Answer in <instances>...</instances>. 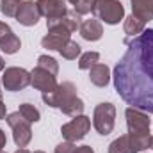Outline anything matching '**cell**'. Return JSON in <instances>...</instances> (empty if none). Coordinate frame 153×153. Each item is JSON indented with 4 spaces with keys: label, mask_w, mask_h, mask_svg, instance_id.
Masks as SVG:
<instances>
[{
    "label": "cell",
    "mask_w": 153,
    "mask_h": 153,
    "mask_svg": "<svg viewBox=\"0 0 153 153\" xmlns=\"http://www.w3.org/2000/svg\"><path fill=\"white\" fill-rule=\"evenodd\" d=\"M128 48L114 66V89L130 107L153 112V29L126 41Z\"/></svg>",
    "instance_id": "6da1fadb"
},
{
    "label": "cell",
    "mask_w": 153,
    "mask_h": 153,
    "mask_svg": "<svg viewBox=\"0 0 153 153\" xmlns=\"http://www.w3.org/2000/svg\"><path fill=\"white\" fill-rule=\"evenodd\" d=\"M43 102L53 109L62 111L66 116H80L84 112V102L76 94V87L73 82H62L55 87V91L43 93Z\"/></svg>",
    "instance_id": "7a4b0ae2"
},
{
    "label": "cell",
    "mask_w": 153,
    "mask_h": 153,
    "mask_svg": "<svg viewBox=\"0 0 153 153\" xmlns=\"http://www.w3.org/2000/svg\"><path fill=\"white\" fill-rule=\"evenodd\" d=\"M116 125V107L111 102L98 103L93 112V126L100 135H109Z\"/></svg>",
    "instance_id": "3957f363"
},
{
    "label": "cell",
    "mask_w": 153,
    "mask_h": 153,
    "mask_svg": "<svg viewBox=\"0 0 153 153\" xmlns=\"http://www.w3.org/2000/svg\"><path fill=\"white\" fill-rule=\"evenodd\" d=\"M7 125L11 126L13 130V139H14V144L18 148H27L29 143L32 141V130H30V123L20 114L18 111L16 112H11L5 117Z\"/></svg>",
    "instance_id": "277c9868"
},
{
    "label": "cell",
    "mask_w": 153,
    "mask_h": 153,
    "mask_svg": "<svg viewBox=\"0 0 153 153\" xmlns=\"http://www.w3.org/2000/svg\"><path fill=\"white\" fill-rule=\"evenodd\" d=\"M93 13L107 25H117L121 20H125V7L119 0H98Z\"/></svg>",
    "instance_id": "5b68a950"
},
{
    "label": "cell",
    "mask_w": 153,
    "mask_h": 153,
    "mask_svg": "<svg viewBox=\"0 0 153 153\" xmlns=\"http://www.w3.org/2000/svg\"><path fill=\"white\" fill-rule=\"evenodd\" d=\"M2 85L5 91L16 93V91H23L27 85H30V71L23 70V68H5L4 75H2Z\"/></svg>",
    "instance_id": "8992f818"
},
{
    "label": "cell",
    "mask_w": 153,
    "mask_h": 153,
    "mask_svg": "<svg viewBox=\"0 0 153 153\" xmlns=\"http://www.w3.org/2000/svg\"><path fill=\"white\" fill-rule=\"evenodd\" d=\"M82 20L80 14H76L75 11H68L64 16L61 18H53V20H46V29L48 32H57V34H64V36H71V32H75L80 29Z\"/></svg>",
    "instance_id": "52a82bcc"
},
{
    "label": "cell",
    "mask_w": 153,
    "mask_h": 153,
    "mask_svg": "<svg viewBox=\"0 0 153 153\" xmlns=\"http://www.w3.org/2000/svg\"><path fill=\"white\" fill-rule=\"evenodd\" d=\"M89 130H91V119H89L87 116H82V114L75 116L70 123H66V125L61 126L62 137H64L66 141H70V143L82 141V139L87 135Z\"/></svg>",
    "instance_id": "ba28073f"
},
{
    "label": "cell",
    "mask_w": 153,
    "mask_h": 153,
    "mask_svg": "<svg viewBox=\"0 0 153 153\" xmlns=\"http://www.w3.org/2000/svg\"><path fill=\"white\" fill-rule=\"evenodd\" d=\"M125 117H126V128L128 134H150V126H152V119L148 112L139 111L135 107H128L125 111Z\"/></svg>",
    "instance_id": "9c48e42d"
},
{
    "label": "cell",
    "mask_w": 153,
    "mask_h": 153,
    "mask_svg": "<svg viewBox=\"0 0 153 153\" xmlns=\"http://www.w3.org/2000/svg\"><path fill=\"white\" fill-rule=\"evenodd\" d=\"M30 85L34 89H38L41 93H50V91H55V87L59 85L57 80H55V75L48 73L46 70L36 66L32 71H30Z\"/></svg>",
    "instance_id": "30bf717a"
},
{
    "label": "cell",
    "mask_w": 153,
    "mask_h": 153,
    "mask_svg": "<svg viewBox=\"0 0 153 153\" xmlns=\"http://www.w3.org/2000/svg\"><path fill=\"white\" fill-rule=\"evenodd\" d=\"M41 14H39V9L36 5V2L32 0H23L18 13H16V22L23 27H34L39 22Z\"/></svg>",
    "instance_id": "8fae6325"
},
{
    "label": "cell",
    "mask_w": 153,
    "mask_h": 153,
    "mask_svg": "<svg viewBox=\"0 0 153 153\" xmlns=\"http://www.w3.org/2000/svg\"><path fill=\"white\" fill-rule=\"evenodd\" d=\"M36 5L39 9V14L45 16L46 20L61 18V16H64L68 13L66 0H38Z\"/></svg>",
    "instance_id": "7c38bea8"
},
{
    "label": "cell",
    "mask_w": 153,
    "mask_h": 153,
    "mask_svg": "<svg viewBox=\"0 0 153 153\" xmlns=\"http://www.w3.org/2000/svg\"><path fill=\"white\" fill-rule=\"evenodd\" d=\"M78 30H80V36L85 41H98L103 36V27H102L98 18H89V20L82 22Z\"/></svg>",
    "instance_id": "4fadbf2b"
},
{
    "label": "cell",
    "mask_w": 153,
    "mask_h": 153,
    "mask_svg": "<svg viewBox=\"0 0 153 153\" xmlns=\"http://www.w3.org/2000/svg\"><path fill=\"white\" fill-rule=\"evenodd\" d=\"M111 70H109V66L107 64H94L91 70H89V80H91V84L93 85H96V87H105L109 82H111Z\"/></svg>",
    "instance_id": "5bb4252c"
},
{
    "label": "cell",
    "mask_w": 153,
    "mask_h": 153,
    "mask_svg": "<svg viewBox=\"0 0 153 153\" xmlns=\"http://www.w3.org/2000/svg\"><path fill=\"white\" fill-rule=\"evenodd\" d=\"M132 2V14L143 22L153 20V0H130Z\"/></svg>",
    "instance_id": "9a60e30c"
},
{
    "label": "cell",
    "mask_w": 153,
    "mask_h": 153,
    "mask_svg": "<svg viewBox=\"0 0 153 153\" xmlns=\"http://www.w3.org/2000/svg\"><path fill=\"white\" fill-rule=\"evenodd\" d=\"M70 41V36H64V34H57V32H48L45 38L41 39V46L46 48V50H61L64 48V45Z\"/></svg>",
    "instance_id": "2e32d148"
},
{
    "label": "cell",
    "mask_w": 153,
    "mask_h": 153,
    "mask_svg": "<svg viewBox=\"0 0 153 153\" xmlns=\"http://www.w3.org/2000/svg\"><path fill=\"white\" fill-rule=\"evenodd\" d=\"M144 27H146V22L139 20V18L134 16V14L126 16V18H125V23H123V30H125V34H126L128 38L139 36V34L144 30Z\"/></svg>",
    "instance_id": "e0dca14e"
},
{
    "label": "cell",
    "mask_w": 153,
    "mask_h": 153,
    "mask_svg": "<svg viewBox=\"0 0 153 153\" xmlns=\"http://www.w3.org/2000/svg\"><path fill=\"white\" fill-rule=\"evenodd\" d=\"M128 141H130L132 153L144 152L146 148L152 146V135L150 134H134V135L128 134Z\"/></svg>",
    "instance_id": "ac0fdd59"
},
{
    "label": "cell",
    "mask_w": 153,
    "mask_h": 153,
    "mask_svg": "<svg viewBox=\"0 0 153 153\" xmlns=\"http://www.w3.org/2000/svg\"><path fill=\"white\" fill-rule=\"evenodd\" d=\"M20 46H22V41H20V38L16 34H13V32H9L7 36H4V38L0 39V50L4 53H7V55L16 53L20 50Z\"/></svg>",
    "instance_id": "d6986e66"
},
{
    "label": "cell",
    "mask_w": 153,
    "mask_h": 153,
    "mask_svg": "<svg viewBox=\"0 0 153 153\" xmlns=\"http://www.w3.org/2000/svg\"><path fill=\"white\" fill-rule=\"evenodd\" d=\"M109 153H132L130 141H128V134H125V135L114 139L109 144Z\"/></svg>",
    "instance_id": "ffe728a7"
},
{
    "label": "cell",
    "mask_w": 153,
    "mask_h": 153,
    "mask_svg": "<svg viewBox=\"0 0 153 153\" xmlns=\"http://www.w3.org/2000/svg\"><path fill=\"white\" fill-rule=\"evenodd\" d=\"M23 0H0V11L7 18H16V13L20 9Z\"/></svg>",
    "instance_id": "44dd1931"
},
{
    "label": "cell",
    "mask_w": 153,
    "mask_h": 153,
    "mask_svg": "<svg viewBox=\"0 0 153 153\" xmlns=\"http://www.w3.org/2000/svg\"><path fill=\"white\" fill-rule=\"evenodd\" d=\"M80 52H82V50H80V45H78L76 41H71V39L64 45V48L59 50V53H61L64 59H68V61H75L76 57L80 55Z\"/></svg>",
    "instance_id": "7402d4cb"
},
{
    "label": "cell",
    "mask_w": 153,
    "mask_h": 153,
    "mask_svg": "<svg viewBox=\"0 0 153 153\" xmlns=\"http://www.w3.org/2000/svg\"><path fill=\"white\" fill-rule=\"evenodd\" d=\"M18 112L23 116L29 123H38L39 119H41L39 111L32 105V103H22V105H20V109H18Z\"/></svg>",
    "instance_id": "603a6c76"
},
{
    "label": "cell",
    "mask_w": 153,
    "mask_h": 153,
    "mask_svg": "<svg viewBox=\"0 0 153 153\" xmlns=\"http://www.w3.org/2000/svg\"><path fill=\"white\" fill-rule=\"evenodd\" d=\"M98 61H100V53L98 52H85L78 59V68L80 70H91L94 64H98Z\"/></svg>",
    "instance_id": "cb8c5ba5"
},
{
    "label": "cell",
    "mask_w": 153,
    "mask_h": 153,
    "mask_svg": "<svg viewBox=\"0 0 153 153\" xmlns=\"http://www.w3.org/2000/svg\"><path fill=\"white\" fill-rule=\"evenodd\" d=\"M38 66L43 68V70H46V71L52 73V75H57V73H59V62H57L53 57H50V55H39L38 57Z\"/></svg>",
    "instance_id": "d4e9b609"
},
{
    "label": "cell",
    "mask_w": 153,
    "mask_h": 153,
    "mask_svg": "<svg viewBox=\"0 0 153 153\" xmlns=\"http://www.w3.org/2000/svg\"><path fill=\"white\" fill-rule=\"evenodd\" d=\"M98 0H78L75 5H73V11L76 14H87V13H93L94 11V5H96Z\"/></svg>",
    "instance_id": "484cf974"
},
{
    "label": "cell",
    "mask_w": 153,
    "mask_h": 153,
    "mask_svg": "<svg viewBox=\"0 0 153 153\" xmlns=\"http://www.w3.org/2000/svg\"><path fill=\"white\" fill-rule=\"evenodd\" d=\"M76 146L75 143H70V141H64V143H61V144H57V148H55V152L53 153H75Z\"/></svg>",
    "instance_id": "4316f807"
},
{
    "label": "cell",
    "mask_w": 153,
    "mask_h": 153,
    "mask_svg": "<svg viewBox=\"0 0 153 153\" xmlns=\"http://www.w3.org/2000/svg\"><path fill=\"white\" fill-rule=\"evenodd\" d=\"M9 32H13V30H11V27H9L7 23H4V22H0V39L4 38V36H7Z\"/></svg>",
    "instance_id": "83f0119b"
},
{
    "label": "cell",
    "mask_w": 153,
    "mask_h": 153,
    "mask_svg": "<svg viewBox=\"0 0 153 153\" xmlns=\"http://www.w3.org/2000/svg\"><path fill=\"white\" fill-rule=\"evenodd\" d=\"M5 143H7V139H5V134H4V130L0 128V152H4V148H5Z\"/></svg>",
    "instance_id": "f1b7e54d"
},
{
    "label": "cell",
    "mask_w": 153,
    "mask_h": 153,
    "mask_svg": "<svg viewBox=\"0 0 153 153\" xmlns=\"http://www.w3.org/2000/svg\"><path fill=\"white\" fill-rule=\"evenodd\" d=\"M75 153H94V150L91 146H80V148L75 150Z\"/></svg>",
    "instance_id": "f546056e"
},
{
    "label": "cell",
    "mask_w": 153,
    "mask_h": 153,
    "mask_svg": "<svg viewBox=\"0 0 153 153\" xmlns=\"http://www.w3.org/2000/svg\"><path fill=\"white\" fill-rule=\"evenodd\" d=\"M5 112H7V107H5V103L0 100V119H4V117H5Z\"/></svg>",
    "instance_id": "4dcf8cb0"
},
{
    "label": "cell",
    "mask_w": 153,
    "mask_h": 153,
    "mask_svg": "<svg viewBox=\"0 0 153 153\" xmlns=\"http://www.w3.org/2000/svg\"><path fill=\"white\" fill-rule=\"evenodd\" d=\"M14 153H30V152H29V150H25V148H18Z\"/></svg>",
    "instance_id": "1f68e13d"
},
{
    "label": "cell",
    "mask_w": 153,
    "mask_h": 153,
    "mask_svg": "<svg viewBox=\"0 0 153 153\" xmlns=\"http://www.w3.org/2000/svg\"><path fill=\"white\" fill-rule=\"evenodd\" d=\"M2 70H5V62H4V59L0 57V71H2Z\"/></svg>",
    "instance_id": "d6a6232c"
},
{
    "label": "cell",
    "mask_w": 153,
    "mask_h": 153,
    "mask_svg": "<svg viewBox=\"0 0 153 153\" xmlns=\"http://www.w3.org/2000/svg\"><path fill=\"white\" fill-rule=\"evenodd\" d=\"M68 2H70V4H71V5H75L76 2H78V0H68Z\"/></svg>",
    "instance_id": "836d02e7"
},
{
    "label": "cell",
    "mask_w": 153,
    "mask_h": 153,
    "mask_svg": "<svg viewBox=\"0 0 153 153\" xmlns=\"http://www.w3.org/2000/svg\"><path fill=\"white\" fill-rule=\"evenodd\" d=\"M0 82H2V78H0ZM0 100H2V91H0Z\"/></svg>",
    "instance_id": "e575fe53"
},
{
    "label": "cell",
    "mask_w": 153,
    "mask_h": 153,
    "mask_svg": "<svg viewBox=\"0 0 153 153\" xmlns=\"http://www.w3.org/2000/svg\"><path fill=\"white\" fill-rule=\"evenodd\" d=\"M150 148H153V137H152V146H150Z\"/></svg>",
    "instance_id": "d590c367"
},
{
    "label": "cell",
    "mask_w": 153,
    "mask_h": 153,
    "mask_svg": "<svg viewBox=\"0 0 153 153\" xmlns=\"http://www.w3.org/2000/svg\"><path fill=\"white\" fill-rule=\"evenodd\" d=\"M34 153H45V152H34Z\"/></svg>",
    "instance_id": "8d00e7d4"
},
{
    "label": "cell",
    "mask_w": 153,
    "mask_h": 153,
    "mask_svg": "<svg viewBox=\"0 0 153 153\" xmlns=\"http://www.w3.org/2000/svg\"><path fill=\"white\" fill-rule=\"evenodd\" d=\"M0 153H5V152H0Z\"/></svg>",
    "instance_id": "74e56055"
}]
</instances>
